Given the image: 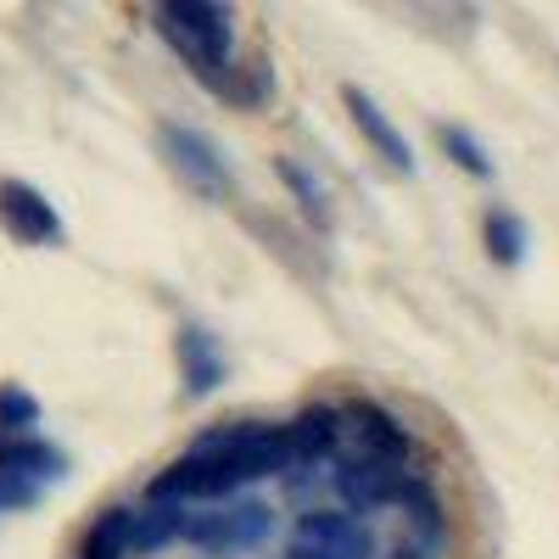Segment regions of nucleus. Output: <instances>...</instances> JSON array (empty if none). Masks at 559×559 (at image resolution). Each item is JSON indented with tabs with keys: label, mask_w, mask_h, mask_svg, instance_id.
Returning <instances> with one entry per match:
<instances>
[{
	"label": "nucleus",
	"mask_w": 559,
	"mask_h": 559,
	"mask_svg": "<svg viewBox=\"0 0 559 559\" xmlns=\"http://www.w3.org/2000/svg\"><path fill=\"white\" fill-rule=\"evenodd\" d=\"M191 453H197V464H202V498H229V492L247 487V481L280 476V471H286V464L297 459L286 426L213 431V437H202Z\"/></svg>",
	"instance_id": "obj_1"
},
{
	"label": "nucleus",
	"mask_w": 559,
	"mask_h": 559,
	"mask_svg": "<svg viewBox=\"0 0 559 559\" xmlns=\"http://www.w3.org/2000/svg\"><path fill=\"white\" fill-rule=\"evenodd\" d=\"M157 34L174 45V51L197 68L202 84H213L218 96H229V45H236V12L229 7H207V0H174V7H157Z\"/></svg>",
	"instance_id": "obj_2"
},
{
	"label": "nucleus",
	"mask_w": 559,
	"mask_h": 559,
	"mask_svg": "<svg viewBox=\"0 0 559 559\" xmlns=\"http://www.w3.org/2000/svg\"><path fill=\"white\" fill-rule=\"evenodd\" d=\"M269 537V509L263 503H236V509H213V515L185 521V543L202 554H247Z\"/></svg>",
	"instance_id": "obj_3"
},
{
	"label": "nucleus",
	"mask_w": 559,
	"mask_h": 559,
	"mask_svg": "<svg viewBox=\"0 0 559 559\" xmlns=\"http://www.w3.org/2000/svg\"><path fill=\"white\" fill-rule=\"evenodd\" d=\"M0 224H7V236L23 241V247H51L62 236L57 207L23 179H0Z\"/></svg>",
	"instance_id": "obj_4"
},
{
	"label": "nucleus",
	"mask_w": 559,
	"mask_h": 559,
	"mask_svg": "<svg viewBox=\"0 0 559 559\" xmlns=\"http://www.w3.org/2000/svg\"><path fill=\"white\" fill-rule=\"evenodd\" d=\"M336 487L353 509H381V503L414 492V481L397 471V464H381V459H347L336 471Z\"/></svg>",
	"instance_id": "obj_5"
},
{
	"label": "nucleus",
	"mask_w": 559,
	"mask_h": 559,
	"mask_svg": "<svg viewBox=\"0 0 559 559\" xmlns=\"http://www.w3.org/2000/svg\"><path fill=\"white\" fill-rule=\"evenodd\" d=\"M297 548H308L319 559H369L376 537H369V526H358L353 515H302Z\"/></svg>",
	"instance_id": "obj_6"
},
{
	"label": "nucleus",
	"mask_w": 559,
	"mask_h": 559,
	"mask_svg": "<svg viewBox=\"0 0 559 559\" xmlns=\"http://www.w3.org/2000/svg\"><path fill=\"white\" fill-rule=\"evenodd\" d=\"M157 140H163V152H168L174 174H185V179H191L197 191H207V197H218V191H224V163H218V152L207 146V140H202L197 129L163 123V129H157Z\"/></svg>",
	"instance_id": "obj_7"
},
{
	"label": "nucleus",
	"mask_w": 559,
	"mask_h": 559,
	"mask_svg": "<svg viewBox=\"0 0 559 559\" xmlns=\"http://www.w3.org/2000/svg\"><path fill=\"white\" fill-rule=\"evenodd\" d=\"M342 419L353 426V437H358V459H381V464H397L403 471V459H408V431L397 426V419L381 408V403H347L342 408Z\"/></svg>",
	"instance_id": "obj_8"
},
{
	"label": "nucleus",
	"mask_w": 559,
	"mask_h": 559,
	"mask_svg": "<svg viewBox=\"0 0 559 559\" xmlns=\"http://www.w3.org/2000/svg\"><path fill=\"white\" fill-rule=\"evenodd\" d=\"M342 102H347V112H353V123H358V134L369 140V146H376L397 174H408V168H414V152H408V140L397 134V123H392L376 102H369L358 84H347V90H342Z\"/></svg>",
	"instance_id": "obj_9"
},
{
	"label": "nucleus",
	"mask_w": 559,
	"mask_h": 559,
	"mask_svg": "<svg viewBox=\"0 0 559 559\" xmlns=\"http://www.w3.org/2000/svg\"><path fill=\"white\" fill-rule=\"evenodd\" d=\"M179 364H185V392L191 397H207L224 381V358L207 331H179Z\"/></svg>",
	"instance_id": "obj_10"
},
{
	"label": "nucleus",
	"mask_w": 559,
	"mask_h": 559,
	"mask_svg": "<svg viewBox=\"0 0 559 559\" xmlns=\"http://www.w3.org/2000/svg\"><path fill=\"white\" fill-rule=\"evenodd\" d=\"M129 537H134V509L112 503L90 521L84 543H79V559H123L129 554Z\"/></svg>",
	"instance_id": "obj_11"
},
{
	"label": "nucleus",
	"mask_w": 559,
	"mask_h": 559,
	"mask_svg": "<svg viewBox=\"0 0 559 559\" xmlns=\"http://www.w3.org/2000/svg\"><path fill=\"white\" fill-rule=\"evenodd\" d=\"M292 448H297V459H324V453H336V442H342V408H302L297 419H292Z\"/></svg>",
	"instance_id": "obj_12"
},
{
	"label": "nucleus",
	"mask_w": 559,
	"mask_h": 559,
	"mask_svg": "<svg viewBox=\"0 0 559 559\" xmlns=\"http://www.w3.org/2000/svg\"><path fill=\"white\" fill-rule=\"evenodd\" d=\"M185 509L179 503H146V509H134V537H129V548H140V554H157V548H168L174 537H185Z\"/></svg>",
	"instance_id": "obj_13"
},
{
	"label": "nucleus",
	"mask_w": 559,
	"mask_h": 559,
	"mask_svg": "<svg viewBox=\"0 0 559 559\" xmlns=\"http://www.w3.org/2000/svg\"><path fill=\"white\" fill-rule=\"evenodd\" d=\"M487 247H492L498 263H521V252H526L521 218H515V213H492V218H487Z\"/></svg>",
	"instance_id": "obj_14"
},
{
	"label": "nucleus",
	"mask_w": 559,
	"mask_h": 559,
	"mask_svg": "<svg viewBox=\"0 0 559 559\" xmlns=\"http://www.w3.org/2000/svg\"><path fill=\"white\" fill-rule=\"evenodd\" d=\"M39 419V403L23 386H0V437H23V426Z\"/></svg>",
	"instance_id": "obj_15"
},
{
	"label": "nucleus",
	"mask_w": 559,
	"mask_h": 559,
	"mask_svg": "<svg viewBox=\"0 0 559 559\" xmlns=\"http://www.w3.org/2000/svg\"><path fill=\"white\" fill-rule=\"evenodd\" d=\"M442 146L453 152V163H464L471 174H492V163L481 157V146H476L471 134H459V129H442Z\"/></svg>",
	"instance_id": "obj_16"
},
{
	"label": "nucleus",
	"mask_w": 559,
	"mask_h": 559,
	"mask_svg": "<svg viewBox=\"0 0 559 559\" xmlns=\"http://www.w3.org/2000/svg\"><path fill=\"white\" fill-rule=\"evenodd\" d=\"M292 559H319V554H308V548H292Z\"/></svg>",
	"instance_id": "obj_17"
},
{
	"label": "nucleus",
	"mask_w": 559,
	"mask_h": 559,
	"mask_svg": "<svg viewBox=\"0 0 559 559\" xmlns=\"http://www.w3.org/2000/svg\"><path fill=\"white\" fill-rule=\"evenodd\" d=\"M397 559H414V554H397Z\"/></svg>",
	"instance_id": "obj_18"
}]
</instances>
